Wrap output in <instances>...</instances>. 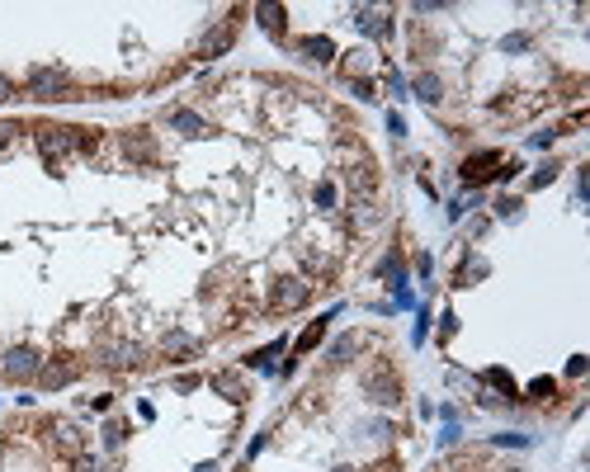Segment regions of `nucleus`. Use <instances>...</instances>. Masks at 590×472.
I'll return each instance as SVG.
<instances>
[{"instance_id":"obj_1","label":"nucleus","mask_w":590,"mask_h":472,"mask_svg":"<svg viewBox=\"0 0 590 472\" xmlns=\"http://www.w3.org/2000/svg\"><path fill=\"white\" fill-rule=\"evenodd\" d=\"M364 397L374 401V406H397L402 401V383H397V373L387 364H378L369 378H364Z\"/></svg>"},{"instance_id":"obj_2","label":"nucleus","mask_w":590,"mask_h":472,"mask_svg":"<svg viewBox=\"0 0 590 472\" xmlns=\"http://www.w3.org/2000/svg\"><path fill=\"white\" fill-rule=\"evenodd\" d=\"M28 90H33V100H62L66 76H62V71H48V66H33V71H28Z\"/></svg>"},{"instance_id":"obj_3","label":"nucleus","mask_w":590,"mask_h":472,"mask_svg":"<svg viewBox=\"0 0 590 472\" xmlns=\"http://www.w3.org/2000/svg\"><path fill=\"white\" fill-rule=\"evenodd\" d=\"M269 302H274L279 312H293V307L307 302V284H302V279H279L274 293H269Z\"/></svg>"},{"instance_id":"obj_4","label":"nucleus","mask_w":590,"mask_h":472,"mask_svg":"<svg viewBox=\"0 0 590 472\" xmlns=\"http://www.w3.org/2000/svg\"><path fill=\"white\" fill-rule=\"evenodd\" d=\"M491 165H501V152H482V156H468V161H463V180H468V184L491 180V175H496Z\"/></svg>"},{"instance_id":"obj_5","label":"nucleus","mask_w":590,"mask_h":472,"mask_svg":"<svg viewBox=\"0 0 590 472\" xmlns=\"http://www.w3.org/2000/svg\"><path fill=\"white\" fill-rule=\"evenodd\" d=\"M5 373H10V378H33V373H38V354H33V350H10V354H5Z\"/></svg>"},{"instance_id":"obj_6","label":"nucleus","mask_w":590,"mask_h":472,"mask_svg":"<svg viewBox=\"0 0 590 472\" xmlns=\"http://www.w3.org/2000/svg\"><path fill=\"white\" fill-rule=\"evenodd\" d=\"M213 392H222L227 401H246V383L237 373H213Z\"/></svg>"},{"instance_id":"obj_7","label":"nucleus","mask_w":590,"mask_h":472,"mask_svg":"<svg viewBox=\"0 0 590 472\" xmlns=\"http://www.w3.org/2000/svg\"><path fill=\"white\" fill-rule=\"evenodd\" d=\"M71 378H76V368H71V364H48V368H38V383H43V388H66Z\"/></svg>"},{"instance_id":"obj_8","label":"nucleus","mask_w":590,"mask_h":472,"mask_svg":"<svg viewBox=\"0 0 590 472\" xmlns=\"http://www.w3.org/2000/svg\"><path fill=\"white\" fill-rule=\"evenodd\" d=\"M297 53L312 57V62H331V57H335V48H331V38H322V33H317V38H302V43H297Z\"/></svg>"},{"instance_id":"obj_9","label":"nucleus","mask_w":590,"mask_h":472,"mask_svg":"<svg viewBox=\"0 0 590 472\" xmlns=\"http://www.w3.org/2000/svg\"><path fill=\"white\" fill-rule=\"evenodd\" d=\"M170 128L185 132V137H199V132H203V118L189 114V109H170Z\"/></svg>"},{"instance_id":"obj_10","label":"nucleus","mask_w":590,"mask_h":472,"mask_svg":"<svg viewBox=\"0 0 590 472\" xmlns=\"http://www.w3.org/2000/svg\"><path fill=\"white\" fill-rule=\"evenodd\" d=\"M354 24L364 28V33H374V38H387V33H392V24H387L378 10H359V15H354Z\"/></svg>"},{"instance_id":"obj_11","label":"nucleus","mask_w":590,"mask_h":472,"mask_svg":"<svg viewBox=\"0 0 590 472\" xmlns=\"http://www.w3.org/2000/svg\"><path fill=\"white\" fill-rule=\"evenodd\" d=\"M71 142H76V137H66L62 128H43V132H38V147H43L48 156H57V152H66Z\"/></svg>"},{"instance_id":"obj_12","label":"nucleus","mask_w":590,"mask_h":472,"mask_svg":"<svg viewBox=\"0 0 590 472\" xmlns=\"http://www.w3.org/2000/svg\"><path fill=\"white\" fill-rule=\"evenodd\" d=\"M439 95H444V85H439V76H430V71H421V76H416V100H425V105H439Z\"/></svg>"},{"instance_id":"obj_13","label":"nucleus","mask_w":590,"mask_h":472,"mask_svg":"<svg viewBox=\"0 0 590 472\" xmlns=\"http://www.w3.org/2000/svg\"><path fill=\"white\" fill-rule=\"evenodd\" d=\"M331 316H335V312H326L322 321H312V326H307V331L297 336V354H307V350H317V341L326 336V321H331Z\"/></svg>"},{"instance_id":"obj_14","label":"nucleus","mask_w":590,"mask_h":472,"mask_svg":"<svg viewBox=\"0 0 590 472\" xmlns=\"http://www.w3.org/2000/svg\"><path fill=\"white\" fill-rule=\"evenodd\" d=\"M255 15H260L265 33H284V5H255Z\"/></svg>"},{"instance_id":"obj_15","label":"nucleus","mask_w":590,"mask_h":472,"mask_svg":"<svg viewBox=\"0 0 590 472\" xmlns=\"http://www.w3.org/2000/svg\"><path fill=\"white\" fill-rule=\"evenodd\" d=\"M165 350H170V354H194V350H199V341H194V336H185V331H170V336H165Z\"/></svg>"},{"instance_id":"obj_16","label":"nucleus","mask_w":590,"mask_h":472,"mask_svg":"<svg viewBox=\"0 0 590 472\" xmlns=\"http://www.w3.org/2000/svg\"><path fill=\"white\" fill-rule=\"evenodd\" d=\"M137 359H142V350H137V345H113V350H109V364H118V368L137 364Z\"/></svg>"},{"instance_id":"obj_17","label":"nucleus","mask_w":590,"mask_h":472,"mask_svg":"<svg viewBox=\"0 0 590 472\" xmlns=\"http://www.w3.org/2000/svg\"><path fill=\"white\" fill-rule=\"evenodd\" d=\"M123 152H128V156H142V161H151V137H142V132H133V137H123Z\"/></svg>"},{"instance_id":"obj_18","label":"nucleus","mask_w":590,"mask_h":472,"mask_svg":"<svg viewBox=\"0 0 590 472\" xmlns=\"http://www.w3.org/2000/svg\"><path fill=\"white\" fill-rule=\"evenodd\" d=\"M349 354H359V336H340V341L331 345V359H335V364H345Z\"/></svg>"},{"instance_id":"obj_19","label":"nucleus","mask_w":590,"mask_h":472,"mask_svg":"<svg viewBox=\"0 0 590 472\" xmlns=\"http://www.w3.org/2000/svg\"><path fill=\"white\" fill-rule=\"evenodd\" d=\"M227 48H232V28H222V33H213V38H208V43H203V53H208V57L227 53Z\"/></svg>"},{"instance_id":"obj_20","label":"nucleus","mask_w":590,"mask_h":472,"mask_svg":"<svg viewBox=\"0 0 590 472\" xmlns=\"http://www.w3.org/2000/svg\"><path fill=\"white\" fill-rule=\"evenodd\" d=\"M486 383H496V388H506V392L515 397V383H510V373H506V368H486Z\"/></svg>"},{"instance_id":"obj_21","label":"nucleus","mask_w":590,"mask_h":472,"mask_svg":"<svg viewBox=\"0 0 590 472\" xmlns=\"http://www.w3.org/2000/svg\"><path fill=\"white\" fill-rule=\"evenodd\" d=\"M553 175H557V165H543V170H534L529 189H543V184H553Z\"/></svg>"},{"instance_id":"obj_22","label":"nucleus","mask_w":590,"mask_h":472,"mask_svg":"<svg viewBox=\"0 0 590 472\" xmlns=\"http://www.w3.org/2000/svg\"><path fill=\"white\" fill-rule=\"evenodd\" d=\"M317 203H322V208L335 203V184H317Z\"/></svg>"},{"instance_id":"obj_23","label":"nucleus","mask_w":590,"mask_h":472,"mask_svg":"<svg viewBox=\"0 0 590 472\" xmlns=\"http://www.w3.org/2000/svg\"><path fill=\"white\" fill-rule=\"evenodd\" d=\"M57 439L66 448H76V425H57Z\"/></svg>"},{"instance_id":"obj_24","label":"nucleus","mask_w":590,"mask_h":472,"mask_svg":"<svg viewBox=\"0 0 590 472\" xmlns=\"http://www.w3.org/2000/svg\"><path fill=\"white\" fill-rule=\"evenodd\" d=\"M496 212H501V217H515V212H519V199H501Z\"/></svg>"},{"instance_id":"obj_25","label":"nucleus","mask_w":590,"mask_h":472,"mask_svg":"<svg viewBox=\"0 0 590 472\" xmlns=\"http://www.w3.org/2000/svg\"><path fill=\"white\" fill-rule=\"evenodd\" d=\"M104 439H109V448H118V444H123V425H109Z\"/></svg>"},{"instance_id":"obj_26","label":"nucleus","mask_w":590,"mask_h":472,"mask_svg":"<svg viewBox=\"0 0 590 472\" xmlns=\"http://www.w3.org/2000/svg\"><path fill=\"white\" fill-rule=\"evenodd\" d=\"M496 444H515V448H524V444H529V435H496Z\"/></svg>"},{"instance_id":"obj_27","label":"nucleus","mask_w":590,"mask_h":472,"mask_svg":"<svg viewBox=\"0 0 590 472\" xmlns=\"http://www.w3.org/2000/svg\"><path fill=\"white\" fill-rule=\"evenodd\" d=\"M529 392H534V397H543V392H553V378H534V383H529Z\"/></svg>"},{"instance_id":"obj_28","label":"nucleus","mask_w":590,"mask_h":472,"mask_svg":"<svg viewBox=\"0 0 590 472\" xmlns=\"http://www.w3.org/2000/svg\"><path fill=\"white\" fill-rule=\"evenodd\" d=\"M387 132H397V137L406 132V118H402V114H387Z\"/></svg>"},{"instance_id":"obj_29","label":"nucleus","mask_w":590,"mask_h":472,"mask_svg":"<svg viewBox=\"0 0 590 472\" xmlns=\"http://www.w3.org/2000/svg\"><path fill=\"white\" fill-rule=\"evenodd\" d=\"M10 137H15V123H5V118H0V147H10Z\"/></svg>"},{"instance_id":"obj_30","label":"nucleus","mask_w":590,"mask_h":472,"mask_svg":"<svg viewBox=\"0 0 590 472\" xmlns=\"http://www.w3.org/2000/svg\"><path fill=\"white\" fill-rule=\"evenodd\" d=\"M0 100H10V80L0 76Z\"/></svg>"},{"instance_id":"obj_31","label":"nucleus","mask_w":590,"mask_h":472,"mask_svg":"<svg viewBox=\"0 0 590 472\" xmlns=\"http://www.w3.org/2000/svg\"><path fill=\"white\" fill-rule=\"evenodd\" d=\"M194 472H217V468H213V463H199V468H194Z\"/></svg>"},{"instance_id":"obj_32","label":"nucleus","mask_w":590,"mask_h":472,"mask_svg":"<svg viewBox=\"0 0 590 472\" xmlns=\"http://www.w3.org/2000/svg\"><path fill=\"white\" fill-rule=\"evenodd\" d=\"M335 472H354V468H335Z\"/></svg>"},{"instance_id":"obj_33","label":"nucleus","mask_w":590,"mask_h":472,"mask_svg":"<svg viewBox=\"0 0 590 472\" xmlns=\"http://www.w3.org/2000/svg\"><path fill=\"white\" fill-rule=\"evenodd\" d=\"M510 472H519V468H510Z\"/></svg>"}]
</instances>
